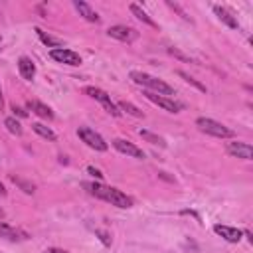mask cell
I'll list each match as a JSON object with an SVG mask.
<instances>
[{
    "mask_svg": "<svg viewBox=\"0 0 253 253\" xmlns=\"http://www.w3.org/2000/svg\"><path fill=\"white\" fill-rule=\"evenodd\" d=\"M73 6H75V10L79 12V16H83L87 22H93V24H99L101 22V18H99V14L87 4V2H81V0H75L73 2Z\"/></svg>",
    "mask_w": 253,
    "mask_h": 253,
    "instance_id": "13",
    "label": "cell"
},
{
    "mask_svg": "<svg viewBox=\"0 0 253 253\" xmlns=\"http://www.w3.org/2000/svg\"><path fill=\"white\" fill-rule=\"evenodd\" d=\"M0 43H2V36H0Z\"/></svg>",
    "mask_w": 253,
    "mask_h": 253,
    "instance_id": "33",
    "label": "cell"
},
{
    "mask_svg": "<svg viewBox=\"0 0 253 253\" xmlns=\"http://www.w3.org/2000/svg\"><path fill=\"white\" fill-rule=\"evenodd\" d=\"M77 136H79L89 148H93V150L105 152V150L109 148V144L105 142V138H103L99 132H95L93 128H89V126H79V128H77Z\"/></svg>",
    "mask_w": 253,
    "mask_h": 253,
    "instance_id": "4",
    "label": "cell"
},
{
    "mask_svg": "<svg viewBox=\"0 0 253 253\" xmlns=\"http://www.w3.org/2000/svg\"><path fill=\"white\" fill-rule=\"evenodd\" d=\"M168 6H170L172 10H176V12H178V14H180V16H182L186 22H192V20H190V16H188V14H186V12H184V10H182L178 4H174V2H168Z\"/></svg>",
    "mask_w": 253,
    "mask_h": 253,
    "instance_id": "25",
    "label": "cell"
},
{
    "mask_svg": "<svg viewBox=\"0 0 253 253\" xmlns=\"http://www.w3.org/2000/svg\"><path fill=\"white\" fill-rule=\"evenodd\" d=\"M213 231L217 233V235H221L225 241H229V243H239L241 241V235H243V231L241 229H237V227H229V225H213Z\"/></svg>",
    "mask_w": 253,
    "mask_h": 253,
    "instance_id": "11",
    "label": "cell"
},
{
    "mask_svg": "<svg viewBox=\"0 0 253 253\" xmlns=\"http://www.w3.org/2000/svg\"><path fill=\"white\" fill-rule=\"evenodd\" d=\"M107 34H109V38H115V40H119V42H125V43H130V42H134L136 38H138V32L134 30V28H130V26H111L109 30H107Z\"/></svg>",
    "mask_w": 253,
    "mask_h": 253,
    "instance_id": "8",
    "label": "cell"
},
{
    "mask_svg": "<svg viewBox=\"0 0 253 253\" xmlns=\"http://www.w3.org/2000/svg\"><path fill=\"white\" fill-rule=\"evenodd\" d=\"M32 128H34V132H38L42 138H45V140H55L57 136H55V132L49 128V126H45V125H42V123H34L32 125Z\"/></svg>",
    "mask_w": 253,
    "mask_h": 253,
    "instance_id": "20",
    "label": "cell"
},
{
    "mask_svg": "<svg viewBox=\"0 0 253 253\" xmlns=\"http://www.w3.org/2000/svg\"><path fill=\"white\" fill-rule=\"evenodd\" d=\"M49 57L57 63H65V65H81V55L73 49H67V47H55L49 51Z\"/></svg>",
    "mask_w": 253,
    "mask_h": 253,
    "instance_id": "7",
    "label": "cell"
},
{
    "mask_svg": "<svg viewBox=\"0 0 253 253\" xmlns=\"http://www.w3.org/2000/svg\"><path fill=\"white\" fill-rule=\"evenodd\" d=\"M144 97H146L150 103L162 107V109L168 111V113H180V111L186 109V105L180 103V101H176L174 97H164V95H158V93H152V91H144Z\"/></svg>",
    "mask_w": 253,
    "mask_h": 253,
    "instance_id": "6",
    "label": "cell"
},
{
    "mask_svg": "<svg viewBox=\"0 0 253 253\" xmlns=\"http://www.w3.org/2000/svg\"><path fill=\"white\" fill-rule=\"evenodd\" d=\"M12 111H14L18 117H22V119L28 117V111H24V109H20V107H16V105H12Z\"/></svg>",
    "mask_w": 253,
    "mask_h": 253,
    "instance_id": "28",
    "label": "cell"
},
{
    "mask_svg": "<svg viewBox=\"0 0 253 253\" xmlns=\"http://www.w3.org/2000/svg\"><path fill=\"white\" fill-rule=\"evenodd\" d=\"M43 253H67V251H63V249H55V247H49V249H45Z\"/></svg>",
    "mask_w": 253,
    "mask_h": 253,
    "instance_id": "30",
    "label": "cell"
},
{
    "mask_svg": "<svg viewBox=\"0 0 253 253\" xmlns=\"http://www.w3.org/2000/svg\"><path fill=\"white\" fill-rule=\"evenodd\" d=\"M83 188L91 196H95V198H99V200H103V202H107L111 206H117V208H132V198L126 196L125 192H121L119 188L105 186L101 182H83Z\"/></svg>",
    "mask_w": 253,
    "mask_h": 253,
    "instance_id": "1",
    "label": "cell"
},
{
    "mask_svg": "<svg viewBox=\"0 0 253 253\" xmlns=\"http://www.w3.org/2000/svg\"><path fill=\"white\" fill-rule=\"evenodd\" d=\"M0 237H6V239H12V241H22V239H28V233L6 223V221H0Z\"/></svg>",
    "mask_w": 253,
    "mask_h": 253,
    "instance_id": "12",
    "label": "cell"
},
{
    "mask_svg": "<svg viewBox=\"0 0 253 253\" xmlns=\"http://www.w3.org/2000/svg\"><path fill=\"white\" fill-rule=\"evenodd\" d=\"M178 75H180V77H182V79H184L186 83H190V85H194L196 89H200V91H206V87H204V85H202L200 81H196V79H194L192 75H188L186 71H182V69H180V71H178Z\"/></svg>",
    "mask_w": 253,
    "mask_h": 253,
    "instance_id": "23",
    "label": "cell"
},
{
    "mask_svg": "<svg viewBox=\"0 0 253 253\" xmlns=\"http://www.w3.org/2000/svg\"><path fill=\"white\" fill-rule=\"evenodd\" d=\"M89 97H93L95 101H99L103 107H105V111L109 113V115H113V117H121V111H119V107H117V103H113V99H111V95L109 93H105L103 89H99V87H85L83 89Z\"/></svg>",
    "mask_w": 253,
    "mask_h": 253,
    "instance_id": "5",
    "label": "cell"
},
{
    "mask_svg": "<svg viewBox=\"0 0 253 253\" xmlns=\"http://www.w3.org/2000/svg\"><path fill=\"white\" fill-rule=\"evenodd\" d=\"M95 233H97V235L101 237V241H103L105 245H111V239H109V235H107L105 231H95Z\"/></svg>",
    "mask_w": 253,
    "mask_h": 253,
    "instance_id": "29",
    "label": "cell"
},
{
    "mask_svg": "<svg viewBox=\"0 0 253 253\" xmlns=\"http://www.w3.org/2000/svg\"><path fill=\"white\" fill-rule=\"evenodd\" d=\"M113 146H115L121 154H126V156H132V158H138V160L144 158L142 148H138L136 144H132V142L126 140V138H115V140H113Z\"/></svg>",
    "mask_w": 253,
    "mask_h": 253,
    "instance_id": "9",
    "label": "cell"
},
{
    "mask_svg": "<svg viewBox=\"0 0 253 253\" xmlns=\"http://www.w3.org/2000/svg\"><path fill=\"white\" fill-rule=\"evenodd\" d=\"M196 126L202 132H206L210 136H215V138H231L235 134L229 126H225V125H221V123H217V121H213L210 117H198L196 119Z\"/></svg>",
    "mask_w": 253,
    "mask_h": 253,
    "instance_id": "3",
    "label": "cell"
},
{
    "mask_svg": "<svg viewBox=\"0 0 253 253\" xmlns=\"http://www.w3.org/2000/svg\"><path fill=\"white\" fill-rule=\"evenodd\" d=\"M213 12H215V16H217V18H219L227 28H231V30H237V28H239L237 18H235V16H233L225 6H217V4H215V6H213Z\"/></svg>",
    "mask_w": 253,
    "mask_h": 253,
    "instance_id": "14",
    "label": "cell"
},
{
    "mask_svg": "<svg viewBox=\"0 0 253 253\" xmlns=\"http://www.w3.org/2000/svg\"><path fill=\"white\" fill-rule=\"evenodd\" d=\"M168 53H172V55H176V57H180V59H184V61H190V57H186L184 53H180L176 47H168Z\"/></svg>",
    "mask_w": 253,
    "mask_h": 253,
    "instance_id": "26",
    "label": "cell"
},
{
    "mask_svg": "<svg viewBox=\"0 0 253 253\" xmlns=\"http://www.w3.org/2000/svg\"><path fill=\"white\" fill-rule=\"evenodd\" d=\"M128 8H130V12L136 16V20H140L142 24H146V26H150V28H156V22H154V20H152V18L138 6V4H130Z\"/></svg>",
    "mask_w": 253,
    "mask_h": 253,
    "instance_id": "17",
    "label": "cell"
},
{
    "mask_svg": "<svg viewBox=\"0 0 253 253\" xmlns=\"http://www.w3.org/2000/svg\"><path fill=\"white\" fill-rule=\"evenodd\" d=\"M138 134L142 136V140H146V142H150V144H158L160 148H164V146H166V140H164L162 136H158V134L150 132V130H144V128H140V130H138Z\"/></svg>",
    "mask_w": 253,
    "mask_h": 253,
    "instance_id": "19",
    "label": "cell"
},
{
    "mask_svg": "<svg viewBox=\"0 0 253 253\" xmlns=\"http://www.w3.org/2000/svg\"><path fill=\"white\" fill-rule=\"evenodd\" d=\"M2 107H4V97H2V87H0V111H2Z\"/></svg>",
    "mask_w": 253,
    "mask_h": 253,
    "instance_id": "32",
    "label": "cell"
},
{
    "mask_svg": "<svg viewBox=\"0 0 253 253\" xmlns=\"http://www.w3.org/2000/svg\"><path fill=\"white\" fill-rule=\"evenodd\" d=\"M225 150H227V154H231V156H235V158H241V160H253V148H251V144H247V142H227V146H225Z\"/></svg>",
    "mask_w": 253,
    "mask_h": 253,
    "instance_id": "10",
    "label": "cell"
},
{
    "mask_svg": "<svg viewBox=\"0 0 253 253\" xmlns=\"http://www.w3.org/2000/svg\"><path fill=\"white\" fill-rule=\"evenodd\" d=\"M12 182L14 184H18L26 194H34V184H28V182H24L22 178H18V176H12Z\"/></svg>",
    "mask_w": 253,
    "mask_h": 253,
    "instance_id": "24",
    "label": "cell"
},
{
    "mask_svg": "<svg viewBox=\"0 0 253 253\" xmlns=\"http://www.w3.org/2000/svg\"><path fill=\"white\" fill-rule=\"evenodd\" d=\"M36 34H38V38L45 43V45H49L51 49H55V47H59L61 45V40H57V38H51L49 34H45L43 30H40V28H36Z\"/></svg>",
    "mask_w": 253,
    "mask_h": 253,
    "instance_id": "21",
    "label": "cell"
},
{
    "mask_svg": "<svg viewBox=\"0 0 253 253\" xmlns=\"http://www.w3.org/2000/svg\"><path fill=\"white\" fill-rule=\"evenodd\" d=\"M128 77L132 79V83L140 85V87H146L148 91L152 93H158V95H164V97H174V87L168 85L166 81L150 75V73H144V71H130Z\"/></svg>",
    "mask_w": 253,
    "mask_h": 253,
    "instance_id": "2",
    "label": "cell"
},
{
    "mask_svg": "<svg viewBox=\"0 0 253 253\" xmlns=\"http://www.w3.org/2000/svg\"><path fill=\"white\" fill-rule=\"evenodd\" d=\"M18 71H20V75H22L26 81H32V79L36 77V65H34V61H32L30 57H26V55H22V57L18 59Z\"/></svg>",
    "mask_w": 253,
    "mask_h": 253,
    "instance_id": "15",
    "label": "cell"
},
{
    "mask_svg": "<svg viewBox=\"0 0 253 253\" xmlns=\"http://www.w3.org/2000/svg\"><path fill=\"white\" fill-rule=\"evenodd\" d=\"M0 196H2V198L6 196V188H4V184H2V182H0Z\"/></svg>",
    "mask_w": 253,
    "mask_h": 253,
    "instance_id": "31",
    "label": "cell"
},
{
    "mask_svg": "<svg viewBox=\"0 0 253 253\" xmlns=\"http://www.w3.org/2000/svg\"><path fill=\"white\" fill-rule=\"evenodd\" d=\"M117 107H119V111H125V113H128V115L136 117V119H144V113H142L138 107H134L132 103H128V101H119Z\"/></svg>",
    "mask_w": 253,
    "mask_h": 253,
    "instance_id": "18",
    "label": "cell"
},
{
    "mask_svg": "<svg viewBox=\"0 0 253 253\" xmlns=\"http://www.w3.org/2000/svg\"><path fill=\"white\" fill-rule=\"evenodd\" d=\"M28 107H30L32 113H36L38 117H42L45 121H51L53 119V111L47 105H43L42 101H28Z\"/></svg>",
    "mask_w": 253,
    "mask_h": 253,
    "instance_id": "16",
    "label": "cell"
},
{
    "mask_svg": "<svg viewBox=\"0 0 253 253\" xmlns=\"http://www.w3.org/2000/svg\"><path fill=\"white\" fill-rule=\"evenodd\" d=\"M4 126L8 128V132L10 134H14V136H20L24 130H22V125H20V121H16L14 117H8V119H4Z\"/></svg>",
    "mask_w": 253,
    "mask_h": 253,
    "instance_id": "22",
    "label": "cell"
},
{
    "mask_svg": "<svg viewBox=\"0 0 253 253\" xmlns=\"http://www.w3.org/2000/svg\"><path fill=\"white\" fill-rule=\"evenodd\" d=\"M87 172H89V174H93L97 180H103V174H101V170H97L95 166H87Z\"/></svg>",
    "mask_w": 253,
    "mask_h": 253,
    "instance_id": "27",
    "label": "cell"
}]
</instances>
